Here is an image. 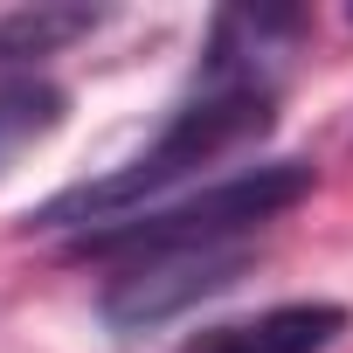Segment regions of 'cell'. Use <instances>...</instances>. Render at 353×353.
I'll return each instance as SVG.
<instances>
[{"instance_id": "5b68a950", "label": "cell", "mask_w": 353, "mask_h": 353, "mask_svg": "<svg viewBox=\"0 0 353 353\" xmlns=\"http://www.w3.org/2000/svg\"><path fill=\"white\" fill-rule=\"evenodd\" d=\"M97 21H104V14H90V8H35V14H0V70H14V77H21V63L56 56L63 42L90 35Z\"/></svg>"}, {"instance_id": "7a4b0ae2", "label": "cell", "mask_w": 353, "mask_h": 353, "mask_svg": "<svg viewBox=\"0 0 353 353\" xmlns=\"http://www.w3.org/2000/svg\"><path fill=\"white\" fill-rule=\"evenodd\" d=\"M312 194V166L305 159H270V166H250L236 181H215L173 208H152V215H125L111 229H83L70 250L77 256H159V250H229V243H250L263 222H277L284 208H298Z\"/></svg>"}, {"instance_id": "6da1fadb", "label": "cell", "mask_w": 353, "mask_h": 353, "mask_svg": "<svg viewBox=\"0 0 353 353\" xmlns=\"http://www.w3.org/2000/svg\"><path fill=\"white\" fill-rule=\"evenodd\" d=\"M305 28V14H215V35H208V56L188 83V97L166 111L159 139L145 152H132L125 166L97 173V181H77L63 194H49L28 229H111L125 222L139 201L166 194L173 181H188L194 166L222 159L229 145L270 132V111H277V56L284 42Z\"/></svg>"}, {"instance_id": "277c9868", "label": "cell", "mask_w": 353, "mask_h": 353, "mask_svg": "<svg viewBox=\"0 0 353 353\" xmlns=\"http://www.w3.org/2000/svg\"><path fill=\"white\" fill-rule=\"evenodd\" d=\"M339 332H346V305L298 298V305H270V312H256V319L208 325V332H194L181 353H325Z\"/></svg>"}, {"instance_id": "8992f818", "label": "cell", "mask_w": 353, "mask_h": 353, "mask_svg": "<svg viewBox=\"0 0 353 353\" xmlns=\"http://www.w3.org/2000/svg\"><path fill=\"white\" fill-rule=\"evenodd\" d=\"M63 125V90L56 83H42V77H0V166H8L21 145H35V139H49Z\"/></svg>"}, {"instance_id": "3957f363", "label": "cell", "mask_w": 353, "mask_h": 353, "mask_svg": "<svg viewBox=\"0 0 353 353\" xmlns=\"http://www.w3.org/2000/svg\"><path fill=\"white\" fill-rule=\"evenodd\" d=\"M243 270H250V243H229V250H159V256H132V263L104 284L97 312H104L111 332H152L159 319H173V312H188V305L229 291Z\"/></svg>"}]
</instances>
